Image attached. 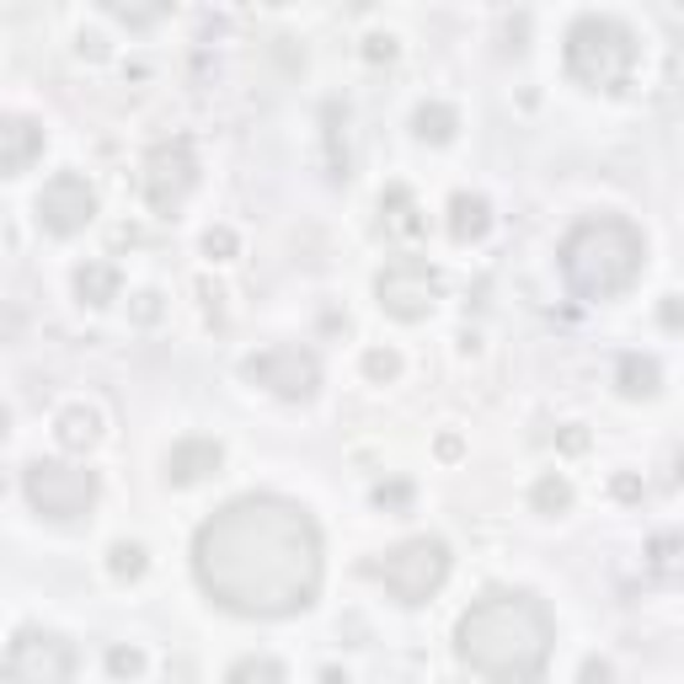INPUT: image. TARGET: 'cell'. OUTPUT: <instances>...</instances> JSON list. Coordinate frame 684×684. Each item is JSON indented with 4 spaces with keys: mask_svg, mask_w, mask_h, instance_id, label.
<instances>
[{
    "mask_svg": "<svg viewBox=\"0 0 684 684\" xmlns=\"http://www.w3.org/2000/svg\"><path fill=\"white\" fill-rule=\"evenodd\" d=\"M199 588L246 620H283L322 599L326 546L305 503L279 492L231 497L193 535Z\"/></svg>",
    "mask_w": 684,
    "mask_h": 684,
    "instance_id": "1",
    "label": "cell"
},
{
    "mask_svg": "<svg viewBox=\"0 0 684 684\" xmlns=\"http://www.w3.org/2000/svg\"><path fill=\"white\" fill-rule=\"evenodd\" d=\"M455 652L486 684H540L557 652V620L529 588H486L460 615Z\"/></svg>",
    "mask_w": 684,
    "mask_h": 684,
    "instance_id": "2",
    "label": "cell"
},
{
    "mask_svg": "<svg viewBox=\"0 0 684 684\" xmlns=\"http://www.w3.org/2000/svg\"><path fill=\"white\" fill-rule=\"evenodd\" d=\"M562 279L578 300H615L647 268V236L626 214H588L562 236Z\"/></svg>",
    "mask_w": 684,
    "mask_h": 684,
    "instance_id": "3",
    "label": "cell"
},
{
    "mask_svg": "<svg viewBox=\"0 0 684 684\" xmlns=\"http://www.w3.org/2000/svg\"><path fill=\"white\" fill-rule=\"evenodd\" d=\"M637 33L615 16H578L567 33V76L588 91H620L637 76Z\"/></svg>",
    "mask_w": 684,
    "mask_h": 684,
    "instance_id": "4",
    "label": "cell"
},
{
    "mask_svg": "<svg viewBox=\"0 0 684 684\" xmlns=\"http://www.w3.org/2000/svg\"><path fill=\"white\" fill-rule=\"evenodd\" d=\"M374 578L385 583V594L396 604H428L444 588V578H449V546L434 540V535L402 540V546H391L380 557Z\"/></svg>",
    "mask_w": 684,
    "mask_h": 684,
    "instance_id": "5",
    "label": "cell"
},
{
    "mask_svg": "<svg viewBox=\"0 0 684 684\" xmlns=\"http://www.w3.org/2000/svg\"><path fill=\"white\" fill-rule=\"evenodd\" d=\"M27 503L54 524L81 519L97 503V471L70 466V460H33L27 466Z\"/></svg>",
    "mask_w": 684,
    "mask_h": 684,
    "instance_id": "6",
    "label": "cell"
},
{
    "mask_svg": "<svg viewBox=\"0 0 684 684\" xmlns=\"http://www.w3.org/2000/svg\"><path fill=\"white\" fill-rule=\"evenodd\" d=\"M0 674H5V684H70L76 680V652L59 631L27 626V631H16V642L5 647Z\"/></svg>",
    "mask_w": 684,
    "mask_h": 684,
    "instance_id": "7",
    "label": "cell"
},
{
    "mask_svg": "<svg viewBox=\"0 0 684 684\" xmlns=\"http://www.w3.org/2000/svg\"><path fill=\"white\" fill-rule=\"evenodd\" d=\"M246 380L273 391L283 402H311L316 385H322V363L311 348H294V343H279V348H262L246 359Z\"/></svg>",
    "mask_w": 684,
    "mask_h": 684,
    "instance_id": "8",
    "label": "cell"
},
{
    "mask_svg": "<svg viewBox=\"0 0 684 684\" xmlns=\"http://www.w3.org/2000/svg\"><path fill=\"white\" fill-rule=\"evenodd\" d=\"M374 294H380V311H391L396 322H423L439 305V273L423 257H396L374 279Z\"/></svg>",
    "mask_w": 684,
    "mask_h": 684,
    "instance_id": "9",
    "label": "cell"
},
{
    "mask_svg": "<svg viewBox=\"0 0 684 684\" xmlns=\"http://www.w3.org/2000/svg\"><path fill=\"white\" fill-rule=\"evenodd\" d=\"M38 209V225L48 236H81L86 225L97 220V188L86 182L81 171H54L48 182H43V193L33 199Z\"/></svg>",
    "mask_w": 684,
    "mask_h": 684,
    "instance_id": "10",
    "label": "cell"
},
{
    "mask_svg": "<svg viewBox=\"0 0 684 684\" xmlns=\"http://www.w3.org/2000/svg\"><path fill=\"white\" fill-rule=\"evenodd\" d=\"M193 182H199V161H193L188 139H166L145 156V199H150V209H161V214L182 209Z\"/></svg>",
    "mask_w": 684,
    "mask_h": 684,
    "instance_id": "11",
    "label": "cell"
},
{
    "mask_svg": "<svg viewBox=\"0 0 684 684\" xmlns=\"http://www.w3.org/2000/svg\"><path fill=\"white\" fill-rule=\"evenodd\" d=\"M43 156V123L22 113H0V177H22Z\"/></svg>",
    "mask_w": 684,
    "mask_h": 684,
    "instance_id": "12",
    "label": "cell"
},
{
    "mask_svg": "<svg viewBox=\"0 0 684 684\" xmlns=\"http://www.w3.org/2000/svg\"><path fill=\"white\" fill-rule=\"evenodd\" d=\"M209 471H220V444L214 439H182L166 455V482H177V486L203 482Z\"/></svg>",
    "mask_w": 684,
    "mask_h": 684,
    "instance_id": "13",
    "label": "cell"
},
{
    "mask_svg": "<svg viewBox=\"0 0 684 684\" xmlns=\"http://www.w3.org/2000/svg\"><path fill=\"white\" fill-rule=\"evenodd\" d=\"M486 225H492V209H486L482 193H455L449 199V231H455V242H482Z\"/></svg>",
    "mask_w": 684,
    "mask_h": 684,
    "instance_id": "14",
    "label": "cell"
},
{
    "mask_svg": "<svg viewBox=\"0 0 684 684\" xmlns=\"http://www.w3.org/2000/svg\"><path fill=\"white\" fill-rule=\"evenodd\" d=\"M76 294H81L86 305L119 300V268H113V262H86V268H76Z\"/></svg>",
    "mask_w": 684,
    "mask_h": 684,
    "instance_id": "15",
    "label": "cell"
},
{
    "mask_svg": "<svg viewBox=\"0 0 684 684\" xmlns=\"http://www.w3.org/2000/svg\"><path fill=\"white\" fill-rule=\"evenodd\" d=\"M412 128H417V139H423V145H449V139H455V128H460V113H455V108H444V102H423V108H417V119H412Z\"/></svg>",
    "mask_w": 684,
    "mask_h": 684,
    "instance_id": "16",
    "label": "cell"
},
{
    "mask_svg": "<svg viewBox=\"0 0 684 684\" xmlns=\"http://www.w3.org/2000/svg\"><path fill=\"white\" fill-rule=\"evenodd\" d=\"M620 391H626V396H652V391H658V363L626 354V359H620Z\"/></svg>",
    "mask_w": 684,
    "mask_h": 684,
    "instance_id": "17",
    "label": "cell"
},
{
    "mask_svg": "<svg viewBox=\"0 0 684 684\" xmlns=\"http://www.w3.org/2000/svg\"><path fill=\"white\" fill-rule=\"evenodd\" d=\"M59 439L70 444V449L97 444V412H91V406H70V412L59 417Z\"/></svg>",
    "mask_w": 684,
    "mask_h": 684,
    "instance_id": "18",
    "label": "cell"
},
{
    "mask_svg": "<svg viewBox=\"0 0 684 684\" xmlns=\"http://www.w3.org/2000/svg\"><path fill=\"white\" fill-rule=\"evenodd\" d=\"M567 503H572V486H567V476L551 471V476H540V482H535V508H540V514H567Z\"/></svg>",
    "mask_w": 684,
    "mask_h": 684,
    "instance_id": "19",
    "label": "cell"
},
{
    "mask_svg": "<svg viewBox=\"0 0 684 684\" xmlns=\"http://www.w3.org/2000/svg\"><path fill=\"white\" fill-rule=\"evenodd\" d=\"M231 684H283V669L273 658H242L231 669Z\"/></svg>",
    "mask_w": 684,
    "mask_h": 684,
    "instance_id": "20",
    "label": "cell"
},
{
    "mask_svg": "<svg viewBox=\"0 0 684 684\" xmlns=\"http://www.w3.org/2000/svg\"><path fill=\"white\" fill-rule=\"evenodd\" d=\"M113 572L119 578H139L145 572V546H113Z\"/></svg>",
    "mask_w": 684,
    "mask_h": 684,
    "instance_id": "21",
    "label": "cell"
},
{
    "mask_svg": "<svg viewBox=\"0 0 684 684\" xmlns=\"http://www.w3.org/2000/svg\"><path fill=\"white\" fill-rule=\"evenodd\" d=\"M203 251H209V257H231V251H236V236H231V231H209V236H203Z\"/></svg>",
    "mask_w": 684,
    "mask_h": 684,
    "instance_id": "22",
    "label": "cell"
},
{
    "mask_svg": "<svg viewBox=\"0 0 684 684\" xmlns=\"http://www.w3.org/2000/svg\"><path fill=\"white\" fill-rule=\"evenodd\" d=\"M396 369H402V359H396V354H369V374H374V380H391Z\"/></svg>",
    "mask_w": 684,
    "mask_h": 684,
    "instance_id": "23",
    "label": "cell"
},
{
    "mask_svg": "<svg viewBox=\"0 0 684 684\" xmlns=\"http://www.w3.org/2000/svg\"><path fill=\"white\" fill-rule=\"evenodd\" d=\"M139 669H145V658H139V652H113V674H139Z\"/></svg>",
    "mask_w": 684,
    "mask_h": 684,
    "instance_id": "24",
    "label": "cell"
},
{
    "mask_svg": "<svg viewBox=\"0 0 684 684\" xmlns=\"http://www.w3.org/2000/svg\"><path fill=\"white\" fill-rule=\"evenodd\" d=\"M374 503H380V508H385V503H406V486H380Z\"/></svg>",
    "mask_w": 684,
    "mask_h": 684,
    "instance_id": "25",
    "label": "cell"
},
{
    "mask_svg": "<svg viewBox=\"0 0 684 684\" xmlns=\"http://www.w3.org/2000/svg\"><path fill=\"white\" fill-rule=\"evenodd\" d=\"M588 684H609V669H604V663H588Z\"/></svg>",
    "mask_w": 684,
    "mask_h": 684,
    "instance_id": "26",
    "label": "cell"
},
{
    "mask_svg": "<svg viewBox=\"0 0 684 684\" xmlns=\"http://www.w3.org/2000/svg\"><path fill=\"white\" fill-rule=\"evenodd\" d=\"M5 434H11V412L0 406V439H5Z\"/></svg>",
    "mask_w": 684,
    "mask_h": 684,
    "instance_id": "27",
    "label": "cell"
}]
</instances>
